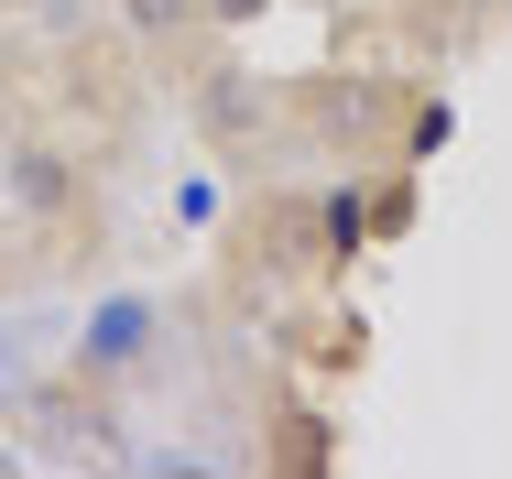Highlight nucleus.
<instances>
[{
  "label": "nucleus",
  "instance_id": "obj_1",
  "mask_svg": "<svg viewBox=\"0 0 512 479\" xmlns=\"http://www.w3.org/2000/svg\"><path fill=\"white\" fill-rule=\"evenodd\" d=\"M295 120L327 131V142H371V131L404 120V88H393V77H306V88H295Z\"/></svg>",
  "mask_w": 512,
  "mask_h": 479
},
{
  "label": "nucleus",
  "instance_id": "obj_2",
  "mask_svg": "<svg viewBox=\"0 0 512 479\" xmlns=\"http://www.w3.org/2000/svg\"><path fill=\"white\" fill-rule=\"evenodd\" d=\"M0 164H11V196H22V207H33L55 240H77V251L99 240V229H88V186L66 175V153H55V142H11Z\"/></svg>",
  "mask_w": 512,
  "mask_h": 479
},
{
  "label": "nucleus",
  "instance_id": "obj_3",
  "mask_svg": "<svg viewBox=\"0 0 512 479\" xmlns=\"http://www.w3.org/2000/svg\"><path fill=\"white\" fill-rule=\"evenodd\" d=\"M251 469H284V479L338 469V414H327V403H306V392H284V403H273V425L251 436Z\"/></svg>",
  "mask_w": 512,
  "mask_h": 479
},
{
  "label": "nucleus",
  "instance_id": "obj_4",
  "mask_svg": "<svg viewBox=\"0 0 512 479\" xmlns=\"http://www.w3.org/2000/svg\"><path fill=\"white\" fill-rule=\"evenodd\" d=\"M153 338H164V305H153V294H109L99 316H88V338H77V360H99V371H142Z\"/></svg>",
  "mask_w": 512,
  "mask_h": 479
},
{
  "label": "nucleus",
  "instance_id": "obj_5",
  "mask_svg": "<svg viewBox=\"0 0 512 479\" xmlns=\"http://www.w3.org/2000/svg\"><path fill=\"white\" fill-rule=\"evenodd\" d=\"M414 207H425V164H393V175H371L360 186V218H371V240H404Z\"/></svg>",
  "mask_w": 512,
  "mask_h": 479
},
{
  "label": "nucleus",
  "instance_id": "obj_6",
  "mask_svg": "<svg viewBox=\"0 0 512 479\" xmlns=\"http://www.w3.org/2000/svg\"><path fill=\"white\" fill-rule=\"evenodd\" d=\"M447 131H458V109H447V98H404V120H393V164H436V153H447Z\"/></svg>",
  "mask_w": 512,
  "mask_h": 479
},
{
  "label": "nucleus",
  "instance_id": "obj_7",
  "mask_svg": "<svg viewBox=\"0 0 512 479\" xmlns=\"http://www.w3.org/2000/svg\"><path fill=\"white\" fill-rule=\"evenodd\" d=\"M131 22H142L153 44H186V33H207V11H197V0H131Z\"/></svg>",
  "mask_w": 512,
  "mask_h": 479
},
{
  "label": "nucleus",
  "instance_id": "obj_8",
  "mask_svg": "<svg viewBox=\"0 0 512 479\" xmlns=\"http://www.w3.org/2000/svg\"><path fill=\"white\" fill-rule=\"evenodd\" d=\"M197 11H207V33H240V22H262L273 0H197Z\"/></svg>",
  "mask_w": 512,
  "mask_h": 479
}]
</instances>
